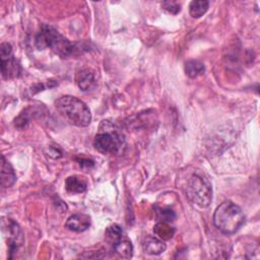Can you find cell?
<instances>
[{
	"instance_id": "obj_6",
	"label": "cell",
	"mask_w": 260,
	"mask_h": 260,
	"mask_svg": "<svg viewBox=\"0 0 260 260\" xmlns=\"http://www.w3.org/2000/svg\"><path fill=\"white\" fill-rule=\"evenodd\" d=\"M2 232L8 245V258L11 259L13 258V255L22 247L24 238L20 226L11 218L2 219Z\"/></svg>"
},
{
	"instance_id": "obj_3",
	"label": "cell",
	"mask_w": 260,
	"mask_h": 260,
	"mask_svg": "<svg viewBox=\"0 0 260 260\" xmlns=\"http://www.w3.org/2000/svg\"><path fill=\"white\" fill-rule=\"evenodd\" d=\"M36 45L40 50L49 48L62 58L70 56L74 51V46L56 28L48 24H44L38 32Z\"/></svg>"
},
{
	"instance_id": "obj_8",
	"label": "cell",
	"mask_w": 260,
	"mask_h": 260,
	"mask_svg": "<svg viewBox=\"0 0 260 260\" xmlns=\"http://www.w3.org/2000/svg\"><path fill=\"white\" fill-rule=\"evenodd\" d=\"M90 225V217L83 213H75L68 217L65 222V228L69 231L81 233L87 230Z\"/></svg>"
},
{
	"instance_id": "obj_11",
	"label": "cell",
	"mask_w": 260,
	"mask_h": 260,
	"mask_svg": "<svg viewBox=\"0 0 260 260\" xmlns=\"http://www.w3.org/2000/svg\"><path fill=\"white\" fill-rule=\"evenodd\" d=\"M1 186L3 188L11 187L16 181V175L11 165L6 160L4 155L1 156Z\"/></svg>"
},
{
	"instance_id": "obj_13",
	"label": "cell",
	"mask_w": 260,
	"mask_h": 260,
	"mask_svg": "<svg viewBox=\"0 0 260 260\" xmlns=\"http://www.w3.org/2000/svg\"><path fill=\"white\" fill-rule=\"evenodd\" d=\"M65 187L71 193H81L86 190V182L77 176H71L66 179Z\"/></svg>"
},
{
	"instance_id": "obj_1",
	"label": "cell",
	"mask_w": 260,
	"mask_h": 260,
	"mask_svg": "<svg viewBox=\"0 0 260 260\" xmlns=\"http://www.w3.org/2000/svg\"><path fill=\"white\" fill-rule=\"evenodd\" d=\"M57 111L71 124L86 127L91 121L88 107L79 99L72 95H62L55 101Z\"/></svg>"
},
{
	"instance_id": "obj_10",
	"label": "cell",
	"mask_w": 260,
	"mask_h": 260,
	"mask_svg": "<svg viewBox=\"0 0 260 260\" xmlns=\"http://www.w3.org/2000/svg\"><path fill=\"white\" fill-rule=\"evenodd\" d=\"M76 83L78 85V87L83 90V91H87L92 89L95 84V76L92 70L90 69H82L80 70L77 74H76Z\"/></svg>"
},
{
	"instance_id": "obj_9",
	"label": "cell",
	"mask_w": 260,
	"mask_h": 260,
	"mask_svg": "<svg viewBox=\"0 0 260 260\" xmlns=\"http://www.w3.org/2000/svg\"><path fill=\"white\" fill-rule=\"evenodd\" d=\"M142 249L146 254L158 255L166 251L167 246L160 239L152 236H145L142 240Z\"/></svg>"
},
{
	"instance_id": "obj_14",
	"label": "cell",
	"mask_w": 260,
	"mask_h": 260,
	"mask_svg": "<svg viewBox=\"0 0 260 260\" xmlns=\"http://www.w3.org/2000/svg\"><path fill=\"white\" fill-rule=\"evenodd\" d=\"M153 232H154V235L162 241L172 239V237L175 234L174 228H172L170 224H168L167 221L157 222L153 228Z\"/></svg>"
},
{
	"instance_id": "obj_19",
	"label": "cell",
	"mask_w": 260,
	"mask_h": 260,
	"mask_svg": "<svg viewBox=\"0 0 260 260\" xmlns=\"http://www.w3.org/2000/svg\"><path fill=\"white\" fill-rule=\"evenodd\" d=\"M161 7L171 14H177L181 10L180 5L175 1H165L161 3Z\"/></svg>"
},
{
	"instance_id": "obj_17",
	"label": "cell",
	"mask_w": 260,
	"mask_h": 260,
	"mask_svg": "<svg viewBox=\"0 0 260 260\" xmlns=\"http://www.w3.org/2000/svg\"><path fill=\"white\" fill-rule=\"evenodd\" d=\"M123 234H124V232H123L122 228H121L119 224H117V223H114V224L109 225V226L107 228V230H106V233H105L107 239L110 240V241H112L113 243H114L115 241L119 240L120 238L124 237Z\"/></svg>"
},
{
	"instance_id": "obj_4",
	"label": "cell",
	"mask_w": 260,
	"mask_h": 260,
	"mask_svg": "<svg viewBox=\"0 0 260 260\" xmlns=\"http://www.w3.org/2000/svg\"><path fill=\"white\" fill-rule=\"evenodd\" d=\"M187 197L199 207H208L212 200V188L207 178L201 174H193L187 183Z\"/></svg>"
},
{
	"instance_id": "obj_18",
	"label": "cell",
	"mask_w": 260,
	"mask_h": 260,
	"mask_svg": "<svg viewBox=\"0 0 260 260\" xmlns=\"http://www.w3.org/2000/svg\"><path fill=\"white\" fill-rule=\"evenodd\" d=\"M157 215L162 221H167V222L174 220L176 217L175 212L170 208H159L157 210Z\"/></svg>"
},
{
	"instance_id": "obj_16",
	"label": "cell",
	"mask_w": 260,
	"mask_h": 260,
	"mask_svg": "<svg viewBox=\"0 0 260 260\" xmlns=\"http://www.w3.org/2000/svg\"><path fill=\"white\" fill-rule=\"evenodd\" d=\"M209 2L206 0H195L192 1L189 5V11L191 16L198 18L202 16L208 9Z\"/></svg>"
},
{
	"instance_id": "obj_7",
	"label": "cell",
	"mask_w": 260,
	"mask_h": 260,
	"mask_svg": "<svg viewBox=\"0 0 260 260\" xmlns=\"http://www.w3.org/2000/svg\"><path fill=\"white\" fill-rule=\"evenodd\" d=\"M1 72L5 79L12 78L18 75L19 66L12 53V47L8 43H2L0 46Z\"/></svg>"
},
{
	"instance_id": "obj_12",
	"label": "cell",
	"mask_w": 260,
	"mask_h": 260,
	"mask_svg": "<svg viewBox=\"0 0 260 260\" xmlns=\"http://www.w3.org/2000/svg\"><path fill=\"white\" fill-rule=\"evenodd\" d=\"M113 250L119 257L124 259L131 258L133 254V246L131 242L124 237L113 243Z\"/></svg>"
},
{
	"instance_id": "obj_2",
	"label": "cell",
	"mask_w": 260,
	"mask_h": 260,
	"mask_svg": "<svg viewBox=\"0 0 260 260\" xmlns=\"http://www.w3.org/2000/svg\"><path fill=\"white\" fill-rule=\"evenodd\" d=\"M245 215L237 204L224 201L214 211L213 223L223 234L236 233L244 223Z\"/></svg>"
},
{
	"instance_id": "obj_15",
	"label": "cell",
	"mask_w": 260,
	"mask_h": 260,
	"mask_svg": "<svg viewBox=\"0 0 260 260\" xmlns=\"http://www.w3.org/2000/svg\"><path fill=\"white\" fill-rule=\"evenodd\" d=\"M204 70L205 67L203 63L198 60H190L185 64V72L191 78H195L201 75L204 72Z\"/></svg>"
},
{
	"instance_id": "obj_5",
	"label": "cell",
	"mask_w": 260,
	"mask_h": 260,
	"mask_svg": "<svg viewBox=\"0 0 260 260\" xmlns=\"http://www.w3.org/2000/svg\"><path fill=\"white\" fill-rule=\"evenodd\" d=\"M94 148L104 154H122L126 148L124 136L117 130L107 128L95 135L93 140Z\"/></svg>"
}]
</instances>
